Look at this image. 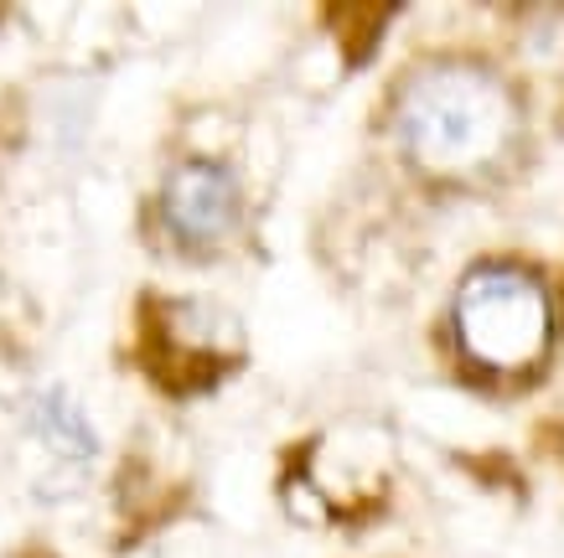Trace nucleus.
Here are the masks:
<instances>
[{"instance_id":"obj_1","label":"nucleus","mask_w":564,"mask_h":558,"mask_svg":"<svg viewBox=\"0 0 564 558\" xmlns=\"http://www.w3.org/2000/svg\"><path fill=\"white\" fill-rule=\"evenodd\" d=\"M399 135L435 176H466L492 166L513 140V99L492 73L441 63L414 73L399 94Z\"/></svg>"},{"instance_id":"obj_2","label":"nucleus","mask_w":564,"mask_h":558,"mask_svg":"<svg viewBox=\"0 0 564 558\" xmlns=\"http://www.w3.org/2000/svg\"><path fill=\"white\" fill-rule=\"evenodd\" d=\"M456 331L471 362L492 372L533 368L549 347V295L523 270H477L456 300Z\"/></svg>"},{"instance_id":"obj_3","label":"nucleus","mask_w":564,"mask_h":558,"mask_svg":"<svg viewBox=\"0 0 564 558\" xmlns=\"http://www.w3.org/2000/svg\"><path fill=\"white\" fill-rule=\"evenodd\" d=\"M161 218L182 249H218L239 228V182L218 161H182L166 176Z\"/></svg>"},{"instance_id":"obj_4","label":"nucleus","mask_w":564,"mask_h":558,"mask_svg":"<svg viewBox=\"0 0 564 558\" xmlns=\"http://www.w3.org/2000/svg\"><path fill=\"white\" fill-rule=\"evenodd\" d=\"M36 429L47 435V445H57L63 456H94V429L73 408L68 393H42L36 398Z\"/></svg>"}]
</instances>
